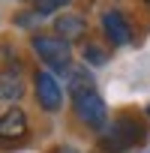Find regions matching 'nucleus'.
<instances>
[{
    "instance_id": "nucleus-1",
    "label": "nucleus",
    "mask_w": 150,
    "mask_h": 153,
    "mask_svg": "<svg viewBox=\"0 0 150 153\" xmlns=\"http://www.w3.org/2000/svg\"><path fill=\"white\" fill-rule=\"evenodd\" d=\"M69 99H72L75 117L84 126H90V129H105L108 126V105L99 96L87 66H72L69 69Z\"/></svg>"
},
{
    "instance_id": "nucleus-4",
    "label": "nucleus",
    "mask_w": 150,
    "mask_h": 153,
    "mask_svg": "<svg viewBox=\"0 0 150 153\" xmlns=\"http://www.w3.org/2000/svg\"><path fill=\"white\" fill-rule=\"evenodd\" d=\"M33 93H36V102H39L42 111L54 114V111L63 108V87L48 69H36L33 72Z\"/></svg>"
},
{
    "instance_id": "nucleus-7",
    "label": "nucleus",
    "mask_w": 150,
    "mask_h": 153,
    "mask_svg": "<svg viewBox=\"0 0 150 153\" xmlns=\"http://www.w3.org/2000/svg\"><path fill=\"white\" fill-rule=\"evenodd\" d=\"M27 129H30V123H27V114H24V108H6L3 114H0V138H9V141H21V138H27Z\"/></svg>"
},
{
    "instance_id": "nucleus-11",
    "label": "nucleus",
    "mask_w": 150,
    "mask_h": 153,
    "mask_svg": "<svg viewBox=\"0 0 150 153\" xmlns=\"http://www.w3.org/2000/svg\"><path fill=\"white\" fill-rule=\"evenodd\" d=\"M51 153H78V150H75V147H69V144H60V147H54Z\"/></svg>"
},
{
    "instance_id": "nucleus-9",
    "label": "nucleus",
    "mask_w": 150,
    "mask_h": 153,
    "mask_svg": "<svg viewBox=\"0 0 150 153\" xmlns=\"http://www.w3.org/2000/svg\"><path fill=\"white\" fill-rule=\"evenodd\" d=\"M81 54H84V63H87V66H102V63H108V48H102L99 42H84Z\"/></svg>"
},
{
    "instance_id": "nucleus-2",
    "label": "nucleus",
    "mask_w": 150,
    "mask_h": 153,
    "mask_svg": "<svg viewBox=\"0 0 150 153\" xmlns=\"http://www.w3.org/2000/svg\"><path fill=\"white\" fill-rule=\"evenodd\" d=\"M141 138H144V123L132 114H123V117H117L114 123H108L102 129L99 150L102 153H126L135 144H141Z\"/></svg>"
},
{
    "instance_id": "nucleus-6",
    "label": "nucleus",
    "mask_w": 150,
    "mask_h": 153,
    "mask_svg": "<svg viewBox=\"0 0 150 153\" xmlns=\"http://www.w3.org/2000/svg\"><path fill=\"white\" fill-rule=\"evenodd\" d=\"M102 30H105V36H108L111 45H129L132 42V27H129L126 15L117 12V9H108L102 15Z\"/></svg>"
},
{
    "instance_id": "nucleus-12",
    "label": "nucleus",
    "mask_w": 150,
    "mask_h": 153,
    "mask_svg": "<svg viewBox=\"0 0 150 153\" xmlns=\"http://www.w3.org/2000/svg\"><path fill=\"white\" fill-rule=\"evenodd\" d=\"M144 114H147V117H150V105H147V108H144Z\"/></svg>"
},
{
    "instance_id": "nucleus-10",
    "label": "nucleus",
    "mask_w": 150,
    "mask_h": 153,
    "mask_svg": "<svg viewBox=\"0 0 150 153\" xmlns=\"http://www.w3.org/2000/svg\"><path fill=\"white\" fill-rule=\"evenodd\" d=\"M30 3H33L36 15H51V12H60L63 6H69L72 0H30Z\"/></svg>"
},
{
    "instance_id": "nucleus-3",
    "label": "nucleus",
    "mask_w": 150,
    "mask_h": 153,
    "mask_svg": "<svg viewBox=\"0 0 150 153\" xmlns=\"http://www.w3.org/2000/svg\"><path fill=\"white\" fill-rule=\"evenodd\" d=\"M30 45L48 69H54V72H69L72 69V45L63 42L57 33H36L30 39Z\"/></svg>"
},
{
    "instance_id": "nucleus-5",
    "label": "nucleus",
    "mask_w": 150,
    "mask_h": 153,
    "mask_svg": "<svg viewBox=\"0 0 150 153\" xmlns=\"http://www.w3.org/2000/svg\"><path fill=\"white\" fill-rule=\"evenodd\" d=\"M54 33L63 39V42H81L87 36V21L78 15V12H60L54 18Z\"/></svg>"
},
{
    "instance_id": "nucleus-13",
    "label": "nucleus",
    "mask_w": 150,
    "mask_h": 153,
    "mask_svg": "<svg viewBox=\"0 0 150 153\" xmlns=\"http://www.w3.org/2000/svg\"><path fill=\"white\" fill-rule=\"evenodd\" d=\"M144 3H147V6H150V0H144Z\"/></svg>"
},
{
    "instance_id": "nucleus-8",
    "label": "nucleus",
    "mask_w": 150,
    "mask_h": 153,
    "mask_svg": "<svg viewBox=\"0 0 150 153\" xmlns=\"http://www.w3.org/2000/svg\"><path fill=\"white\" fill-rule=\"evenodd\" d=\"M24 96V78L21 69L12 63L6 69H0V102H15Z\"/></svg>"
}]
</instances>
